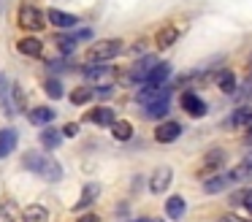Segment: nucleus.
Here are the masks:
<instances>
[{"mask_svg":"<svg viewBox=\"0 0 252 222\" xmlns=\"http://www.w3.org/2000/svg\"><path fill=\"white\" fill-rule=\"evenodd\" d=\"M95 97V92L90 90V87H76V90L71 92V103L73 106H84V103H90Z\"/></svg>","mask_w":252,"mask_h":222,"instance_id":"nucleus-26","label":"nucleus"},{"mask_svg":"<svg viewBox=\"0 0 252 222\" xmlns=\"http://www.w3.org/2000/svg\"><path fill=\"white\" fill-rule=\"evenodd\" d=\"M49 22L55 27H60V30H68V27H76V16L73 14H65V11H60V8H52L49 11Z\"/></svg>","mask_w":252,"mask_h":222,"instance_id":"nucleus-16","label":"nucleus"},{"mask_svg":"<svg viewBox=\"0 0 252 222\" xmlns=\"http://www.w3.org/2000/svg\"><path fill=\"white\" fill-rule=\"evenodd\" d=\"M98 192H100L98 184H87V187H84V192H82V198H79V203L73 206V209L82 211V209H87V206H93V200L98 198Z\"/></svg>","mask_w":252,"mask_h":222,"instance_id":"nucleus-22","label":"nucleus"},{"mask_svg":"<svg viewBox=\"0 0 252 222\" xmlns=\"http://www.w3.org/2000/svg\"><path fill=\"white\" fill-rule=\"evenodd\" d=\"M28 119H30L33 125H38V127H41V125H49L52 119H55V108H49V106H35L33 111L28 114Z\"/></svg>","mask_w":252,"mask_h":222,"instance_id":"nucleus-20","label":"nucleus"},{"mask_svg":"<svg viewBox=\"0 0 252 222\" xmlns=\"http://www.w3.org/2000/svg\"><path fill=\"white\" fill-rule=\"evenodd\" d=\"M111 133H114L117 141H130L133 138V125L125 122V119H117V122L111 125Z\"/></svg>","mask_w":252,"mask_h":222,"instance_id":"nucleus-23","label":"nucleus"},{"mask_svg":"<svg viewBox=\"0 0 252 222\" xmlns=\"http://www.w3.org/2000/svg\"><path fill=\"white\" fill-rule=\"evenodd\" d=\"M84 119H87V122H93V125H100V127H111V125L117 122V119H114V111H111L109 106L93 108V111H90Z\"/></svg>","mask_w":252,"mask_h":222,"instance_id":"nucleus-11","label":"nucleus"},{"mask_svg":"<svg viewBox=\"0 0 252 222\" xmlns=\"http://www.w3.org/2000/svg\"><path fill=\"white\" fill-rule=\"evenodd\" d=\"M230 127H244V130H252V106H239L230 117Z\"/></svg>","mask_w":252,"mask_h":222,"instance_id":"nucleus-13","label":"nucleus"},{"mask_svg":"<svg viewBox=\"0 0 252 222\" xmlns=\"http://www.w3.org/2000/svg\"><path fill=\"white\" fill-rule=\"evenodd\" d=\"M14 149H17V130H0V157H8Z\"/></svg>","mask_w":252,"mask_h":222,"instance_id":"nucleus-18","label":"nucleus"},{"mask_svg":"<svg viewBox=\"0 0 252 222\" xmlns=\"http://www.w3.org/2000/svg\"><path fill=\"white\" fill-rule=\"evenodd\" d=\"M41 144H44V149H57V146L63 144V133H60V130L46 127L44 133H41Z\"/></svg>","mask_w":252,"mask_h":222,"instance_id":"nucleus-25","label":"nucleus"},{"mask_svg":"<svg viewBox=\"0 0 252 222\" xmlns=\"http://www.w3.org/2000/svg\"><path fill=\"white\" fill-rule=\"evenodd\" d=\"M168 95H171L168 87H147V84H144V90L136 95V100L147 108V106H152V103H158V100H165Z\"/></svg>","mask_w":252,"mask_h":222,"instance_id":"nucleus-8","label":"nucleus"},{"mask_svg":"<svg viewBox=\"0 0 252 222\" xmlns=\"http://www.w3.org/2000/svg\"><path fill=\"white\" fill-rule=\"evenodd\" d=\"M57 46H60L63 54H71L76 49V38L73 35H57Z\"/></svg>","mask_w":252,"mask_h":222,"instance_id":"nucleus-32","label":"nucleus"},{"mask_svg":"<svg viewBox=\"0 0 252 222\" xmlns=\"http://www.w3.org/2000/svg\"><path fill=\"white\" fill-rule=\"evenodd\" d=\"M247 209H250V214H252V200H250V206H247Z\"/></svg>","mask_w":252,"mask_h":222,"instance_id":"nucleus-42","label":"nucleus"},{"mask_svg":"<svg viewBox=\"0 0 252 222\" xmlns=\"http://www.w3.org/2000/svg\"><path fill=\"white\" fill-rule=\"evenodd\" d=\"M120 52H122L120 38H103V41H95L93 46L87 49V60H90V65H106Z\"/></svg>","mask_w":252,"mask_h":222,"instance_id":"nucleus-2","label":"nucleus"},{"mask_svg":"<svg viewBox=\"0 0 252 222\" xmlns=\"http://www.w3.org/2000/svg\"><path fill=\"white\" fill-rule=\"evenodd\" d=\"M11 97H14V111L25 106V92H22V87H19V84H14V90H11Z\"/></svg>","mask_w":252,"mask_h":222,"instance_id":"nucleus-33","label":"nucleus"},{"mask_svg":"<svg viewBox=\"0 0 252 222\" xmlns=\"http://www.w3.org/2000/svg\"><path fill=\"white\" fill-rule=\"evenodd\" d=\"M230 176H233V182H250V179H252V168L247 165V162H241V165H236L233 171H230Z\"/></svg>","mask_w":252,"mask_h":222,"instance_id":"nucleus-31","label":"nucleus"},{"mask_svg":"<svg viewBox=\"0 0 252 222\" xmlns=\"http://www.w3.org/2000/svg\"><path fill=\"white\" fill-rule=\"evenodd\" d=\"M176 38H179V30L168 25V27H163V30L155 35V43H158V49H168V46L176 43Z\"/></svg>","mask_w":252,"mask_h":222,"instance_id":"nucleus-21","label":"nucleus"},{"mask_svg":"<svg viewBox=\"0 0 252 222\" xmlns=\"http://www.w3.org/2000/svg\"><path fill=\"white\" fill-rule=\"evenodd\" d=\"M44 90H46V95L49 97H63V84H60V79H55V76H49V79H44Z\"/></svg>","mask_w":252,"mask_h":222,"instance_id":"nucleus-28","label":"nucleus"},{"mask_svg":"<svg viewBox=\"0 0 252 222\" xmlns=\"http://www.w3.org/2000/svg\"><path fill=\"white\" fill-rule=\"evenodd\" d=\"M73 38H76V41H90V38H93V30H79V32H73Z\"/></svg>","mask_w":252,"mask_h":222,"instance_id":"nucleus-34","label":"nucleus"},{"mask_svg":"<svg viewBox=\"0 0 252 222\" xmlns=\"http://www.w3.org/2000/svg\"><path fill=\"white\" fill-rule=\"evenodd\" d=\"M214 81H217V87L225 92V95H233V92H236V73H233V70H228V68L217 70Z\"/></svg>","mask_w":252,"mask_h":222,"instance_id":"nucleus-15","label":"nucleus"},{"mask_svg":"<svg viewBox=\"0 0 252 222\" xmlns=\"http://www.w3.org/2000/svg\"><path fill=\"white\" fill-rule=\"evenodd\" d=\"M114 68H109V65H87L84 68V79L93 84V90H100V87H111V81H114Z\"/></svg>","mask_w":252,"mask_h":222,"instance_id":"nucleus-3","label":"nucleus"},{"mask_svg":"<svg viewBox=\"0 0 252 222\" xmlns=\"http://www.w3.org/2000/svg\"><path fill=\"white\" fill-rule=\"evenodd\" d=\"M220 222H250V220H241L236 214H225V217H220Z\"/></svg>","mask_w":252,"mask_h":222,"instance_id":"nucleus-36","label":"nucleus"},{"mask_svg":"<svg viewBox=\"0 0 252 222\" xmlns=\"http://www.w3.org/2000/svg\"><path fill=\"white\" fill-rule=\"evenodd\" d=\"M17 22L22 30H44V14H41V8H35V5H22L17 14Z\"/></svg>","mask_w":252,"mask_h":222,"instance_id":"nucleus-4","label":"nucleus"},{"mask_svg":"<svg viewBox=\"0 0 252 222\" xmlns=\"http://www.w3.org/2000/svg\"><path fill=\"white\" fill-rule=\"evenodd\" d=\"M155 65H158V60L149 57V54H144V57L130 68V73H127V81H133V84H136V81H147L149 73L155 70Z\"/></svg>","mask_w":252,"mask_h":222,"instance_id":"nucleus-6","label":"nucleus"},{"mask_svg":"<svg viewBox=\"0 0 252 222\" xmlns=\"http://www.w3.org/2000/svg\"><path fill=\"white\" fill-rule=\"evenodd\" d=\"M182 108H185L187 114H190V117H203V114H206V103L201 100V97L195 95V92H190L187 90L185 95H182Z\"/></svg>","mask_w":252,"mask_h":222,"instance_id":"nucleus-10","label":"nucleus"},{"mask_svg":"<svg viewBox=\"0 0 252 222\" xmlns=\"http://www.w3.org/2000/svg\"><path fill=\"white\" fill-rule=\"evenodd\" d=\"M171 179H174V171H171L168 165H160L158 171L152 173V179H149V190L152 192H165V190L171 187Z\"/></svg>","mask_w":252,"mask_h":222,"instance_id":"nucleus-9","label":"nucleus"},{"mask_svg":"<svg viewBox=\"0 0 252 222\" xmlns=\"http://www.w3.org/2000/svg\"><path fill=\"white\" fill-rule=\"evenodd\" d=\"M250 200H252V187H244V190H236L233 195H230V203H236V206H250Z\"/></svg>","mask_w":252,"mask_h":222,"instance_id":"nucleus-30","label":"nucleus"},{"mask_svg":"<svg viewBox=\"0 0 252 222\" xmlns=\"http://www.w3.org/2000/svg\"><path fill=\"white\" fill-rule=\"evenodd\" d=\"M225 160H228V152L225 149H209L203 155V171H217Z\"/></svg>","mask_w":252,"mask_h":222,"instance_id":"nucleus-17","label":"nucleus"},{"mask_svg":"<svg viewBox=\"0 0 252 222\" xmlns=\"http://www.w3.org/2000/svg\"><path fill=\"white\" fill-rule=\"evenodd\" d=\"M79 133V125L76 122H71V125H65V127H63V135H76Z\"/></svg>","mask_w":252,"mask_h":222,"instance_id":"nucleus-35","label":"nucleus"},{"mask_svg":"<svg viewBox=\"0 0 252 222\" xmlns=\"http://www.w3.org/2000/svg\"><path fill=\"white\" fill-rule=\"evenodd\" d=\"M79 222H100V220H98V217H95V214H84V217H82V220H79Z\"/></svg>","mask_w":252,"mask_h":222,"instance_id":"nucleus-38","label":"nucleus"},{"mask_svg":"<svg viewBox=\"0 0 252 222\" xmlns=\"http://www.w3.org/2000/svg\"><path fill=\"white\" fill-rule=\"evenodd\" d=\"M22 162H25V168H28V171L38 173L44 182H60V176H63L60 162L52 160V157H46V155H41V152H28Z\"/></svg>","mask_w":252,"mask_h":222,"instance_id":"nucleus-1","label":"nucleus"},{"mask_svg":"<svg viewBox=\"0 0 252 222\" xmlns=\"http://www.w3.org/2000/svg\"><path fill=\"white\" fill-rule=\"evenodd\" d=\"M247 146H252V130H247V138H244Z\"/></svg>","mask_w":252,"mask_h":222,"instance_id":"nucleus-39","label":"nucleus"},{"mask_svg":"<svg viewBox=\"0 0 252 222\" xmlns=\"http://www.w3.org/2000/svg\"><path fill=\"white\" fill-rule=\"evenodd\" d=\"M17 49L25 54V57H41L44 54V43L38 41V38H19V43H17Z\"/></svg>","mask_w":252,"mask_h":222,"instance_id":"nucleus-14","label":"nucleus"},{"mask_svg":"<svg viewBox=\"0 0 252 222\" xmlns=\"http://www.w3.org/2000/svg\"><path fill=\"white\" fill-rule=\"evenodd\" d=\"M250 103H252V92H250V97H247V106H250Z\"/></svg>","mask_w":252,"mask_h":222,"instance_id":"nucleus-40","label":"nucleus"},{"mask_svg":"<svg viewBox=\"0 0 252 222\" xmlns=\"http://www.w3.org/2000/svg\"><path fill=\"white\" fill-rule=\"evenodd\" d=\"M144 111H147V119H163L165 114H168V97H165V100L152 103V106H147Z\"/></svg>","mask_w":252,"mask_h":222,"instance_id":"nucleus-27","label":"nucleus"},{"mask_svg":"<svg viewBox=\"0 0 252 222\" xmlns=\"http://www.w3.org/2000/svg\"><path fill=\"white\" fill-rule=\"evenodd\" d=\"M19 209L14 203H0V222H17Z\"/></svg>","mask_w":252,"mask_h":222,"instance_id":"nucleus-29","label":"nucleus"},{"mask_svg":"<svg viewBox=\"0 0 252 222\" xmlns=\"http://www.w3.org/2000/svg\"><path fill=\"white\" fill-rule=\"evenodd\" d=\"M230 184H236L233 176H230V171L228 173H214V176H209L206 182H203V192H206V195H217V192H225Z\"/></svg>","mask_w":252,"mask_h":222,"instance_id":"nucleus-7","label":"nucleus"},{"mask_svg":"<svg viewBox=\"0 0 252 222\" xmlns=\"http://www.w3.org/2000/svg\"><path fill=\"white\" fill-rule=\"evenodd\" d=\"M168 79H171V65L168 63H158L144 84H147V87H165V81H168Z\"/></svg>","mask_w":252,"mask_h":222,"instance_id":"nucleus-12","label":"nucleus"},{"mask_svg":"<svg viewBox=\"0 0 252 222\" xmlns=\"http://www.w3.org/2000/svg\"><path fill=\"white\" fill-rule=\"evenodd\" d=\"M144 49H147V41H138L136 46H133V54H144Z\"/></svg>","mask_w":252,"mask_h":222,"instance_id":"nucleus-37","label":"nucleus"},{"mask_svg":"<svg viewBox=\"0 0 252 222\" xmlns=\"http://www.w3.org/2000/svg\"><path fill=\"white\" fill-rule=\"evenodd\" d=\"M185 211H187L185 198H179V195H171V198L165 200V214H168L171 220H182V217H185Z\"/></svg>","mask_w":252,"mask_h":222,"instance_id":"nucleus-19","label":"nucleus"},{"mask_svg":"<svg viewBox=\"0 0 252 222\" xmlns=\"http://www.w3.org/2000/svg\"><path fill=\"white\" fill-rule=\"evenodd\" d=\"M179 135H182V125L174 122V119H165V122H160L158 130H155V141H158V144H174Z\"/></svg>","mask_w":252,"mask_h":222,"instance_id":"nucleus-5","label":"nucleus"},{"mask_svg":"<svg viewBox=\"0 0 252 222\" xmlns=\"http://www.w3.org/2000/svg\"><path fill=\"white\" fill-rule=\"evenodd\" d=\"M138 222H158V220H138Z\"/></svg>","mask_w":252,"mask_h":222,"instance_id":"nucleus-41","label":"nucleus"},{"mask_svg":"<svg viewBox=\"0 0 252 222\" xmlns=\"http://www.w3.org/2000/svg\"><path fill=\"white\" fill-rule=\"evenodd\" d=\"M25 222H46L49 220V211L44 209V206H38V203H33V206H28L25 209Z\"/></svg>","mask_w":252,"mask_h":222,"instance_id":"nucleus-24","label":"nucleus"}]
</instances>
